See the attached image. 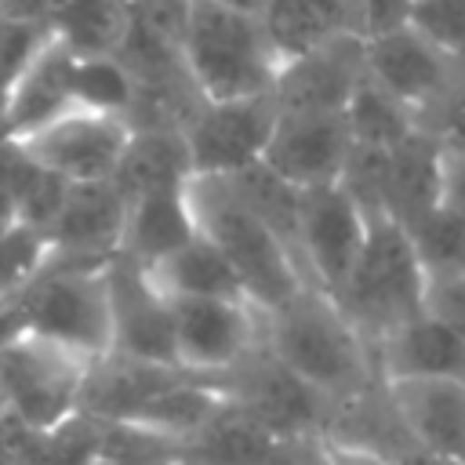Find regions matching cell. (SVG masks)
<instances>
[{
	"label": "cell",
	"instance_id": "obj_23",
	"mask_svg": "<svg viewBox=\"0 0 465 465\" xmlns=\"http://www.w3.org/2000/svg\"><path fill=\"white\" fill-rule=\"evenodd\" d=\"M345 131H349V153L392 156L418 131V120L363 76L345 105Z\"/></svg>",
	"mask_w": 465,
	"mask_h": 465
},
{
	"label": "cell",
	"instance_id": "obj_11",
	"mask_svg": "<svg viewBox=\"0 0 465 465\" xmlns=\"http://www.w3.org/2000/svg\"><path fill=\"white\" fill-rule=\"evenodd\" d=\"M345 113H280L262 153V167L298 193L338 185L345 178Z\"/></svg>",
	"mask_w": 465,
	"mask_h": 465
},
{
	"label": "cell",
	"instance_id": "obj_14",
	"mask_svg": "<svg viewBox=\"0 0 465 465\" xmlns=\"http://www.w3.org/2000/svg\"><path fill=\"white\" fill-rule=\"evenodd\" d=\"M69 109H76V51L47 33L0 94V131L18 138Z\"/></svg>",
	"mask_w": 465,
	"mask_h": 465
},
{
	"label": "cell",
	"instance_id": "obj_24",
	"mask_svg": "<svg viewBox=\"0 0 465 465\" xmlns=\"http://www.w3.org/2000/svg\"><path fill=\"white\" fill-rule=\"evenodd\" d=\"M411 236V247L425 269V276H443V272H465V222L450 214L447 207L425 211L418 222L403 229Z\"/></svg>",
	"mask_w": 465,
	"mask_h": 465
},
{
	"label": "cell",
	"instance_id": "obj_31",
	"mask_svg": "<svg viewBox=\"0 0 465 465\" xmlns=\"http://www.w3.org/2000/svg\"><path fill=\"white\" fill-rule=\"evenodd\" d=\"M450 465H465V447H461V454H458V458H454Z\"/></svg>",
	"mask_w": 465,
	"mask_h": 465
},
{
	"label": "cell",
	"instance_id": "obj_16",
	"mask_svg": "<svg viewBox=\"0 0 465 465\" xmlns=\"http://www.w3.org/2000/svg\"><path fill=\"white\" fill-rule=\"evenodd\" d=\"M389 403L400 421L436 458L454 461L465 447V381L454 378H403L389 381Z\"/></svg>",
	"mask_w": 465,
	"mask_h": 465
},
{
	"label": "cell",
	"instance_id": "obj_19",
	"mask_svg": "<svg viewBox=\"0 0 465 465\" xmlns=\"http://www.w3.org/2000/svg\"><path fill=\"white\" fill-rule=\"evenodd\" d=\"M374 349H378L385 381H403V378L465 381V341L425 312H418L414 320L385 334Z\"/></svg>",
	"mask_w": 465,
	"mask_h": 465
},
{
	"label": "cell",
	"instance_id": "obj_27",
	"mask_svg": "<svg viewBox=\"0 0 465 465\" xmlns=\"http://www.w3.org/2000/svg\"><path fill=\"white\" fill-rule=\"evenodd\" d=\"M421 312L454 331L465 341V272H443V276H425V294H421Z\"/></svg>",
	"mask_w": 465,
	"mask_h": 465
},
{
	"label": "cell",
	"instance_id": "obj_15",
	"mask_svg": "<svg viewBox=\"0 0 465 465\" xmlns=\"http://www.w3.org/2000/svg\"><path fill=\"white\" fill-rule=\"evenodd\" d=\"M363 80V36H338L291 58L272 87L276 113H345Z\"/></svg>",
	"mask_w": 465,
	"mask_h": 465
},
{
	"label": "cell",
	"instance_id": "obj_28",
	"mask_svg": "<svg viewBox=\"0 0 465 465\" xmlns=\"http://www.w3.org/2000/svg\"><path fill=\"white\" fill-rule=\"evenodd\" d=\"M440 207L465 222V153H440Z\"/></svg>",
	"mask_w": 465,
	"mask_h": 465
},
{
	"label": "cell",
	"instance_id": "obj_21",
	"mask_svg": "<svg viewBox=\"0 0 465 465\" xmlns=\"http://www.w3.org/2000/svg\"><path fill=\"white\" fill-rule=\"evenodd\" d=\"M142 272L156 287V294H163L167 302H178V298H229V302H247V294H243L240 280L232 276V269L225 265V258L200 232L193 240H185L178 251H171L160 262L145 265Z\"/></svg>",
	"mask_w": 465,
	"mask_h": 465
},
{
	"label": "cell",
	"instance_id": "obj_9",
	"mask_svg": "<svg viewBox=\"0 0 465 465\" xmlns=\"http://www.w3.org/2000/svg\"><path fill=\"white\" fill-rule=\"evenodd\" d=\"M171 305L174 363L185 374H229L262 345V312L251 302L178 298Z\"/></svg>",
	"mask_w": 465,
	"mask_h": 465
},
{
	"label": "cell",
	"instance_id": "obj_25",
	"mask_svg": "<svg viewBox=\"0 0 465 465\" xmlns=\"http://www.w3.org/2000/svg\"><path fill=\"white\" fill-rule=\"evenodd\" d=\"M403 22L450 62H465V0H407Z\"/></svg>",
	"mask_w": 465,
	"mask_h": 465
},
{
	"label": "cell",
	"instance_id": "obj_26",
	"mask_svg": "<svg viewBox=\"0 0 465 465\" xmlns=\"http://www.w3.org/2000/svg\"><path fill=\"white\" fill-rule=\"evenodd\" d=\"M418 127L440 153H465V62L454 65L447 87L418 113Z\"/></svg>",
	"mask_w": 465,
	"mask_h": 465
},
{
	"label": "cell",
	"instance_id": "obj_13",
	"mask_svg": "<svg viewBox=\"0 0 465 465\" xmlns=\"http://www.w3.org/2000/svg\"><path fill=\"white\" fill-rule=\"evenodd\" d=\"M109 309H113V352L116 356L178 371L171 305L163 294H156L145 272L120 254L109 262Z\"/></svg>",
	"mask_w": 465,
	"mask_h": 465
},
{
	"label": "cell",
	"instance_id": "obj_30",
	"mask_svg": "<svg viewBox=\"0 0 465 465\" xmlns=\"http://www.w3.org/2000/svg\"><path fill=\"white\" fill-rule=\"evenodd\" d=\"M211 4H222V7L243 11V15H262V4H265V0H211Z\"/></svg>",
	"mask_w": 465,
	"mask_h": 465
},
{
	"label": "cell",
	"instance_id": "obj_29",
	"mask_svg": "<svg viewBox=\"0 0 465 465\" xmlns=\"http://www.w3.org/2000/svg\"><path fill=\"white\" fill-rule=\"evenodd\" d=\"M327 465H389V461H385V458H378L374 450L334 443V447H327Z\"/></svg>",
	"mask_w": 465,
	"mask_h": 465
},
{
	"label": "cell",
	"instance_id": "obj_18",
	"mask_svg": "<svg viewBox=\"0 0 465 465\" xmlns=\"http://www.w3.org/2000/svg\"><path fill=\"white\" fill-rule=\"evenodd\" d=\"M440 203V145L421 134V127L385 160L371 207L381 211L403 229Z\"/></svg>",
	"mask_w": 465,
	"mask_h": 465
},
{
	"label": "cell",
	"instance_id": "obj_10",
	"mask_svg": "<svg viewBox=\"0 0 465 465\" xmlns=\"http://www.w3.org/2000/svg\"><path fill=\"white\" fill-rule=\"evenodd\" d=\"M367 236V207L349 193L345 182L312 189L302 200L294 258L305 283L327 298L345 287Z\"/></svg>",
	"mask_w": 465,
	"mask_h": 465
},
{
	"label": "cell",
	"instance_id": "obj_4",
	"mask_svg": "<svg viewBox=\"0 0 465 465\" xmlns=\"http://www.w3.org/2000/svg\"><path fill=\"white\" fill-rule=\"evenodd\" d=\"M262 345L312 392H345L367 374V341L345 312L312 287L262 312Z\"/></svg>",
	"mask_w": 465,
	"mask_h": 465
},
{
	"label": "cell",
	"instance_id": "obj_8",
	"mask_svg": "<svg viewBox=\"0 0 465 465\" xmlns=\"http://www.w3.org/2000/svg\"><path fill=\"white\" fill-rule=\"evenodd\" d=\"M276 116L280 113L272 94L240 102H196L178 127L189 174L232 178L262 163Z\"/></svg>",
	"mask_w": 465,
	"mask_h": 465
},
{
	"label": "cell",
	"instance_id": "obj_6",
	"mask_svg": "<svg viewBox=\"0 0 465 465\" xmlns=\"http://www.w3.org/2000/svg\"><path fill=\"white\" fill-rule=\"evenodd\" d=\"M94 360L51 338L11 331L0 338V418L29 436H47L80 414Z\"/></svg>",
	"mask_w": 465,
	"mask_h": 465
},
{
	"label": "cell",
	"instance_id": "obj_1",
	"mask_svg": "<svg viewBox=\"0 0 465 465\" xmlns=\"http://www.w3.org/2000/svg\"><path fill=\"white\" fill-rule=\"evenodd\" d=\"M182 196H185L193 229L225 258V265L232 269L247 302L258 312H272L309 287L294 254L240 200L229 178L189 174L182 182Z\"/></svg>",
	"mask_w": 465,
	"mask_h": 465
},
{
	"label": "cell",
	"instance_id": "obj_2",
	"mask_svg": "<svg viewBox=\"0 0 465 465\" xmlns=\"http://www.w3.org/2000/svg\"><path fill=\"white\" fill-rule=\"evenodd\" d=\"M178 62L196 102H240L272 94L283 69L258 15L211 0H185Z\"/></svg>",
	"mask_w": 465,
	"mask_h": 465
},
{
	"label": "cell",
	"instance_id": "obj_22",
	"mask_svg": "<svg viewBox=\"0 0 465 465\" xmlns=\"http://www.w3.org/2000/svg\"><path fill=\"white\" fill-rule=\"evenodd\" d=\"M131 25V0H58L47 18V33L76 54H120Z\"/></svg>",
	"mask_w": 465,
	"mask_h": 465
},
{
	"label": "cell",
	"instance_id": "obj_20",
	"mask_svg": "<svg viewBox=\"0 0 465 465\" xmlns=\"http://www.w3.org/2000/svg\"><path fill=\"white\" fill-rule=\"evenodd\" d=\"M124 232H120V258L134 262V265H153L163 254L178 251L185 240L196 236L182 185H167V189H153L142 196L124 200Z\"/></svg>",
	"mask_w": 465,
	"mask_h": 465
},
{
	"label": "cell",
	"instance_id": "obj_7",
	"mask_svg": "<svg viewBox=\"0 0 465 465\" xmlns=\"http://www.w3.org/2000/svg\"><path fill=\"white\" fill-rule=\"evenodd\" d=\"M4 142L15 145L25 163L58 178L62 185H102L116 178L134 142V124L94 109H69Z\"/></svg>",
	"mask_w": 465,
	"mask_h": 465
},
{
	"label": "cell",
	"instance_id": "obj_3",
	"mask_svg": "<svg viewBox=\"0 0 465 465\" xmlns=\"http://www.w3.org/2000/svg\"><path fill=\"white\" fill-rule=\"evenodd\" d=\"M29 331L102 360L113 352V309H109V262L69 265L44 262V269L0 305V338Z\"/></svg>",
	"mask_w": 465,
	"mask_h": 465
},
{
	"label": "cell",
	"instance_id": "obj_17",
	"mask_svg": "<svg viewBox=\"0 0 465 465\" xmlns=\"http://www.w3.org/2000/svg\"><path fill=\"white\" fill-rule=\"evenodd\" d=\"M258 22L287 65L338 36H363V0H265Z\"/></svg>",
	"mask_w": 465,
	"mask_h": 465
},
{
	"label": "cell",
	"instance_id": "obj_5",
	"mask_svg": "<svg viewBox=\"0 0 465 465\" xmlns=\"http://www.w3.org/2000/svg\"><path fill=\"white\" fill-rule=\"evenodd\" d=\"M425 294V269L411 247V236L400 222L381 211H367V236L363 251L338 291L331 298L345 320L360 331L363 341H381L407 320L421 312Z\"/></svg>",
	"mask_w": 465,
	"mask_h": 465
},
{
	"label": "cell",
	"instance_id": "obj_12",
	"mask_svg": "<svg viewBox=\"0 0 465 465\" xmlns=\"http://www.w3.org/2000/svg\"><path fill=\"white\" fill-rule=\"evenodd\" d=\"M458 62L440 54L429 40H421L407 22L385 25L363 36V76L381 87L407 113H418L447 87Z\"/></svg>",
	"mask_w": 465,
	"mask_h": 465
}]
</instances>
